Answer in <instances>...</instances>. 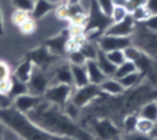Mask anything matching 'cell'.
<instances>
[{
    "label": "cell",
    "instance_id": "1",
    "mask_svg": "<svg viewBox=\"0 0 157 140\" xmlns=\"http://www.w3.org/2000/svg\"><path fill=\"white\" fill-rule=\"evenodd\" d=\"M26 116L35 124L53 135L73 138L76 140H97L92 134L78 126L75 121L66 116L60 107L50 104L44 99Z\"/></svg>",
    "mask_w": 157,
    "mask_h": 140
},
{
    "label": "cell",
    "instance_id": "2",
    "mask_svg": "<svg viewBox=\"0 0 157 140\" xmlns=\"http://www.w3.org/2000/svg\"><path fill=\"white\" fill-rule=\"evenodd\" d=\"M0 121L23 140H76L44 131L13 106L0 109Z\"/></svg>",
    "mask_w": 157,
    "mask_h": 140
},
{
    "label": "cell",
    "instance_id": "3",
    "mask_svg": "<svg viewBox=\"0 0 157 140\" xmlns=\"http://www.w3.org/2000/svg\"><path fill=\"white\" fill-rule=\"evenodd\" d=\"M74 87L63 84H53L48 88L43 95V99L50 104L63 108L70 102Z\"/></svg>",
    "mask_w": 157,
    "mask_h": 140
},
{
    "label": "cell",
    "instance_id": "4",
    "mask_svg": "<svg viewBox=\"0 0 157 140\" xmlns=\"http://www.w3.org/2000/svg\"><path fill=\"white\" fill-rule=\"evenodd\" d=\"M101 94H102V92H101L99 86L94 84H88L87 86L82 87V88H74L70 101L82 109V108L92 104Z\"/></svg>",
    "mask_w": 157,
    "mask_h": 140
},
{
    "label": "cell",
    "instance_id": "5",
    "mask_svg": "<svg viewBox=\"0 0 157 140\" xmlns=\"http://www.w3.org/2000/svg\"><path fill=\"white\" fill-rule=\"evenodd\" d=\"M27 86H28V92L30 94L43 97L45 91L51 86V77L48 71L35 66L30 79L27 82Z\"/></svg>",
    "mask_w": 157,
    "mask_h": 140
},
{
    "label": "cell",
    "instance_id": "6",
    "mask_svg": "<svg viewBox=\"0 0 157 140\" xmlns=\"http://www.w3.org/2000/svg\"><path fill=\"white\" fill-rule=\"evenodd\" d=\"M97 45L103 52H109L112 50H124L128 46L132 45V38L102 34L97 41Z\"/></svg>",
    "mask_w": 157,
    "mask_h": 140
},
{
    "label": "cell",
    "instance_id": "7",
    "mask_svg": "<svg viewBox=\"0 0 157 140\" xmlns=\"http://www.w3.org/2000/svg\"><path fill=\"white\" fill-rule=\"evenodd\" d=\"M136 29H137V23L129 13V15L121 22L111 23L105 29L103 34L115 35V37H132Z\"/></svg>",
    "mask_w": 157,
    "mask_h": 140
},
{
    "label": "cell",
    "instance_id": "8",
    "mask_svg": "<svg viewBox=\"0 0 157 140\" xmlns=\"http://www.w3.org/2000/svg\"><path fill=\"white\" fill-rule=\"evenodd\" d=\"M36 67H39L41 70H48L55 63V60L57 59V56L48 50L46 46H41L39 48H36L35 50L28 55V57Z\"/></svg>",
    "mask_w": 157,
    "mask_h": 140
},
{
    "label": "cell",
    "instance_id": "9",
    "mask_svg": "<svg viewBox=\"0 0 157 140\" xmlns=\"http://www.w3.org/2000/svg\"><path fill=\"white\" fill-rule=\"evenodd\" d=\"M93 129L96 133V139L99 140H113L117 139V137L121 134V129L116 127L112 121L110 120H99L94 124Z\"/></svg>",
    "mask_w": 157,
    "mask_h": 140
},
{
    "label": "cell",
    "instance_id": "10",
    "mask_svg": "<svg viewBox=\"0 0 157 140\" xmlns=\"http://www.w3.org/2000/svg\"><path fill=\"white\" fill-rule=\"evenodd\" d=\"M42 101H43L42 96H37V95L27 93V94L21 95L13 99V107L22 113L27 114L33 109H35Z\"/></svg>",
    "mask_w": 157,
    "mask_h": 140
},
{
    "label": "cell",
    "instance_id": "11",
    "mask_svg": "<svg viewBox=\"0 0 157 140\" xmlns=\"http://www.w3.org/2000/svg\"><path fill=\"white\" fill-rule=\"evenodd\" d=\"M101 92L103 94H107L109 96H122L126 90L122 86L120 80L114 77H108L99 84Z\"/></svg>",
    "mask_w": 157,
    "mask_h": 140
},
{
    "label": "cell",
    "instance_id": "12",
    "mask_svg": "<svg viewBox=\"0 0 157 140\" xmlns=\"http://www.w3.org/2000/svg\"><path fill=\"white\" fill-rule=\"evenodd\" d=\"M56 5H54L48 0H36L33 10L30 12L31 18L35 20H41L52 11H55Z\"/></svg>",
    "mask_w": 157,
    "mask_h": 140
},
{
    "label": "cell",
    "instance_id": "13",
    "mask_svg": "<svg viewBox=\"0 0 157 140\" xmlns=\"http://www.w3.org/2000/svg\"><path fill=\"white\" fill-rule=\"evenodd\" d=\"M72 74V82L74 88H82L90 84L87 71H86L85 64L84 65H73L70 64Z\"/></svg>",
    "mask_w": 157,
    "mask_h": 140
},
{
    "label": "cell",
    "instance_id": "14",
    "mask_svg": "<svg viewBox=\"0 0 157 140\" xmlns=\"http://www.w3.org/2000/svg\"><path fill=\"white\" fill-rule=\"evenodd\" d=\"M85 67H86V71H87L90 84H94L99 86L105 78H108L107 76L102 73L100 67L98 66L96 60H87L85 62Z\"/></svg>",
    "mask_w": 157,
    "mask_h": 140
},
{
    "label": "cell",
    "instance_id": "15",
    "mask_svg": "<svg viewBox=\"0 0 157 140\" xmlns=\"http://www.w3.org/2000/svg\"><path fill=\"white\" fill-rule=\"evenodd\" d=\"M33 70H35V64H33L30 59L26 58L24 61H22L17 65V67L14 71L13 76L17 78V79H20L21 81L28 82V80L31 77V74H33Z\"/></svg>",
    "mask_w": 157,
    "mask_h": 140
},
{
    "label": "cell",
    "instance_id": "16",
    "mask_svg": "<svg viewBox=\"0 0 157 140\" xmlns=\"http://www.w3.org/2000/svg\"><path fill=\"white\" fill-rule=\"evenodd\" d=\"M96 62H97V64H98V66L100 67L101 71H102V73L105 74L107 77H114L116 66L107 58L105 52H103L102 50L99 49Z\"/></svg>",
    "mask_w": 157,
    "mask_h": 140
},
{
    "label": "cell",
    "instance_id": "17",
    "mask_svg": "<svg viewBox=\"0 0 157 140\" xmlns=\"http://www.w3.org/2000/svg\"><path fill=\"white\" fill-rule=\"evenodd\" d=\"M27 93H29L27 82L21 81L20 79H17V78L14 77V76L12 75L11 76V86H10V90H9L8 95H9L12 99H14L15 97L27 94Z\"/></svg>",
    "mask_w": 157,
    "mask_h": 140
},
{
    "label": "cell",
    "instance_id": "18",
    "mask_svg": "<svg viewBox=\"0 0 157 140\" xmlns=\"http://www.w3.org/2000/svg\"><path fill=\"white\" fill-rule=\"evenodd\" d=\"M139 117L150 120L152 122H157V102L150 101L141 107L139 111Z\"/></svg>",
    "mask_w": 157,
    "mask_h": 140
},
{
    "label": "cell",
    "instance_id": "19",
    "mask_svg": "<svg viewBox=\"0 0 157 140\" xmlns=\"http://www.w3.org/2000/svg\"><path fill=\"white\" fill-rule=\"evenodd\" d=\"M138 120H139V114L138 113H129L124 117L122 123V131L124 133V135H130V134L137 131Z\"/></svg>",
    "mask_w": 157,
    "mask_h": 140
},
{
    "label": "cell",
    "instance_id": "20",
    "mask_svg": "<svg viewBox=\"0 0 157 140\" xmlns=\"http://www.w3.org/2000/svg\"><path fill=\"white\" fill-rule=\"evenodd\" d=\"M144 77V75L140 71L133 72V73L126 75L124 77L120 78V82L122 84V86L125 88V90H128V89H132L135 87H137L138 84L141 82L142 78Z\"/></svg>",
    "mask_w": 157,
    "mask_h": 140
},
{
    "label": "cell",
    "instance_id": "21",
    "mask_svg": "<svg viewBox=\"0 0 157 140\" xmlns=\"http://www.w3.org/2000/svg\"><path fill=\"white\" fill-rule=\"evenodd\" d=\"M137 71H138V67H137V65H136V63L132 62V61L126 60L124 63H122L121 65L116 66L114 78L120 79V78L124 77V76H126V75H129V74L133 73V72H137Z\"/></svg>",
    "mask_w": 157,
    "mask_h": 140
},
{
    "label": "cell",
    "instance_id": "22",
    "mask_svg": "<svg viewBox=\"0 0 157 140\" xmlns=\"http://www.w3.org/2000/svg\"><path fill=\"white\" fill-rule=\"evenodd\" d=\"M80 50L82 52V54L84 55V57L86 58V60H96L97 56H98L99 48L97 44L88 43V42H84L80 47Z\"/></svg>",
    "mask_w": 157,
    "mask_h": 140
},
{
    "label": "cell",
    "instance_id": "23",
    "mask_svg": "<svg viewBox=\"0 0 157 140\" xmlns=\"http://www.w3.org/2000/svg\"><path fill=\"white\" fill-rule=\"evenodd\" d=\"M129 15V11L125 5H114L113 9L111 11V15H110V20L111 23H117L123 20L125 17Z\"/></svg>",
    "mask_w": 157,
    "mask_h": 140
},
{
    "label": "cell",
    "instance_id": "24",
    "mask_svg": "<svg viewBox=\"0 0 157 140\" xmlns=\"http://www.w3.org/2000/svg\"><path fill=\"white\" fill-rule=\"evenodd\" d=\"M124 54H125V58L128 61H132V62H137L140 58L143 55V52L140 49L139 47H137L136 45H130L127 48L124 49Z\"/></svg>",
    "mask_w": 157,
    "mask_h": 140
},
{
    "label": "cell",
    "instance_id": "25",
    "mask_svg": "<svg viewBox=\"0 0 157 140\" xmlns=\"http://www.w3.org/2000/svg\"><path fill=\"white\" fill-rule=\"evenodd\" d=\"M130 15L132 16V18L135 20V22L137 23V24L138 23L143 24V23L151 16V13L146 7H141V8H137V9H135L133 11H131Z\"/></svg>",
    "mask_w": 157,
    "mask_h": 140
},
{
    "label": "cell",
    "instance_id": "26",
    "mask_svg": "<svg viewBox=\"0 0 157 140\" xmlns=\"http://www.w3.org/2000/svg\"><path fill=\"white\" fill-rule=\"evenodd\" d=\"M86 58L80 49L72 50L68 52V62L73 65H84L86 62Z\"/></svg>",
    "mask_w": 157,
    "mask_h": 140
},
{
    "label": "cell",
    "instance_id": "27",
    "mask_svg": "<svg viewBox=\"0 0 157 140\" xmlns=\"http://www.w3.org/2000/svg\"><path fill=\"white\" fill-rule=\"evenodd\" d=\"M153 127H154V122L139 117V120H138V124H137V133L143 134V135H150Z\"/></svg>",
    "mask_w": 157,
    "mask_h": 140
},
{
    "label": "cell",
    "instance_id": "28",
    "mask_svg": "<svg viewBox=\"0 0 157 140\" xmlns=\"http://www.w3.org/2000/svg\"><path fill=\"white\" fill-rule=\"evenodd\" d=\"M105 56L115 66H118L126 61L124 50H112V52H105Z\"/></svg>",
    "mask_w": 157,
    "mask_h": 140
},
{
    "label": "cell",
    "instance_id": "29",
    "mask_svg": "<svg viewBox=\"0 0 157 140\" xmlns=\"http://www.w3.org/2000/svg\"><path fill=\"white\" fill-rule=\"evenodd\" d=\"M30 13L27 11H22V10H16L15 12L12 15V22L16 25V26L20 27L23 23L26 22L28 18H30Z\"/></svg>",
    "mask_w": 157,
    "mask_h": 140
},
{
    "label": "cell",
    "instance_id": "30",
    "mask_svg": "<svg viewBox=\"0 0 157 140\" xmlns=\"http://www.w3.org/2000/svg\"><path fill=\"white\" fill-rule=\"evenodd\" d=\"M13 5L16 8V10H22V11H27L30 13L31 10L35 5L33 0H11Z\"/></svg>",
    "mask_w": 157,
    "mask_h": 140
},
{
    "label": "cell",
    "instance_id": "31",
    "mask_svg": "<svg viewBox=\"0 0 157 140\" xmlns=\"http://www.w3.org/2000/svg\"><path fill=\"white\" fill-rule=\"evenodd\" d=\"M0 137L7 140H18V136L0 121Z\"/></svg>",
    "mask_w": 157,
    "mask_h": 140
},
{
    "label": "cell",
    "instance_id": "32",
    "mask_svg": "<svg viewBox=\"0 0 157 140\" xmlns=\"http://www.w3.org/2000/svg\"><path fill=\"white\" fill-rule=\"evenodd\" d=\"M11 70H10V66L8 65V63L0 60V82L9 80L11 78Z\"/></svg>",
    "mask_w": 157,
    "mask_h": 140
},
{
    "label": "cell",
    "instance_id": "33",
    "mask_svg": "<svg viewBox=\"0 0 157 140\" xmlns=\"http://www.w3.org/2000/svg\"><path fill=\"white\" fill-rule=\"evenodd\" d=\"M20 30L24 34H31L36 30V20L33 18H28L25 23H23L20 26Z\"/></svg>",
    "mask_w": 157,
    "mask_h": 140
},
{
    "label": "cell",
    "instance_id": "34",
    "mask_svg": "<svg viewBox=\"0 0 157 140\" xmlns=\"http://www.w3.org/2000/svg\"><path fill=\"white\" fill-rule=\"evenodd\" d=\"M146 3H147V0H126L125 7L127 8V10L130 13L131 11H133L137 8L145 7Z\"/></svg>",
    "mask_w": 157,
    "mask_h": 140
},
{
    "label": "cell",
    "instance_id": "35",
    "mask_svg": "<svg viewBox=\"0 0 157 140\" xmlns=\"http://www.w3.org/2000/svg\"><path fill=\"white\" fill-rule=\"evenodd\" d=\"M142 25L146 30L151 32H157V15H151Z\"/></svg>",
    "mask_w": 157,
    "mask_h": 140
},
{
    "label": "cell",
    "instance_id": "36",
    "mask_svg": "<svg viewBox=\"0 0 157 140\" xmlns=\"http://www.w3.org/2000/svg\"><path fill=\"white\" fill-rule=\"evenodd\" d=\"M122 140H155L154 138H152L150 135H143L140 133H133L130 135H124Z\"/></svg>",
    "mask_w": 157,
    "mask_h": 140
},
{
    "label": "cell",
    "instance_id": "37",
    "mask_svg": "<svg viewBox=\"0 0 157 140\" xmlns=\"http://www.w3.org/2000/svg\"><path fill=\"white\" fill-rule=\"evenodd\" d=\"M11 106H13V99L8 94L0 93V109L9 108V107H11Z\"/></svg>",
    "mask_w": 157,
    "mask_h": 140
},
{
    "label": "cell",
    "instance_id": "38",
    "mask_svg": "<svg viewBox=\"0 0 157 140\" xmlns=\"http://www.w3.org/2000/svg\"><path fill=\"white\" fill-rule=\"evenodd\" d=\"M150 136L152 138H154L155 140H157V122L154 123V127H153L152 131L150 133Z\"/></svg>",
    "mask_w": 157,
    "mask_h": 140
},
{
    "label": "cell",
    "instance_id": "39",
    "mask_svg": "<svg viewBox=\"0 0 157 140\" xmlns=\"http://www.w3.org/2000/svg\"><path fill=\"white\" fill-rule=\"evenodd\" d=\"M3 34V20H2V12L0 8V35Z\"/></svg>",
    "mask_w": 157,
    "mask_h": 140
},
{
    "label": "cell",
    "instance_id": "40",
    "mask_svg": "<svg viewBox=\"0 0 157 140\" xmlns=\"http://www.w3.org/2000/svg\"><path fill=\"white\" fill-rule=\"evenodd\" d=\"M81 0H67V3L68 5H78Z\"/></svg>",
    "mask_w": 157,
    "mask_h": 140
},
{
    "label": "cell",
    "instance_id": "41",
    "mask_svg": "<svg viewBox=\"0 0 157 140\" xmlns=\"http://www.w3.org/2000/svg\"><path fill=\"white\" fill-rule=\"evenodd\" d=\"M57 5H63V3H67V0H56Z\"/></svg>",
    "mask_w": 157,
    "mask_h": 140
},
{
    "label": "cell",
    "instance_id": "42",
    "mask_svg": "<svg viewBox=\"0 0 157 140\" xmlns=\"http://www.w3.org/2000/svg\"><path fill=\"white\" fill-rule=\"evenodd\" d=\"M48 1H50V2H52V3H54V5H57V3H56V0H48Z\"/></svg>",
    "mask_w": 157,
    "mask_h": 140
},
{
    "label": "cell",
    "instance_id": "43",
    "mask_svg": "<svg viewBox=\"0 0 157 140\" xmlns=\"http://www.w3.org/2000/svg\"><path fill=\"white\" fill-rule=\"evenodd\" d=\"M0 140H7V139H5V138H1V137H0Z\"/></svg>",
    "mask_w": 157,
    "mask_h": 140
},
{
    "label": "cell",
    "instance_id": "44",
    "mask_svg": "<svg viewBox=\"0 0 157 140\" xmlns=\"http://www.w3.org/2000/svg\"><path fill=\"white\" fill-rule=\"evenodd\" d=\"M18 140H23V139H21V138H20V139H18Z\"/></svg>",
    "mask_w": 157,
    "mask_h": 140
},
{
    "label": "cell",
    "instance_id": "45",
    "mask_svg": "<svg viewBox=\"0 0 157 140\" xmlns=\"http://www.w3.org/2000/svg\"><path fill=\"white\" fill-rule=\"evenodd\" d=\"M113 140H118V139H113Z\"/></svg>",
    "mask_w": 157,
    "mask_h": 140
},
{
    "label": "cell",
    "instance_id": "46",
    "mask_svg": "<svg viewBox=\"0 0 157 140\" xmlns=\"http://www.w3.org/2000/svg\"><path fill=\"white\" fill-rule=\"evenodd\" d=\"M155 101H156V102H157V99H155Z\"/></svg>",
    "mask_w": 157,
    "mask_h": 140
}]
</instances>
